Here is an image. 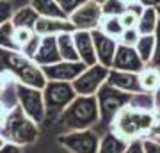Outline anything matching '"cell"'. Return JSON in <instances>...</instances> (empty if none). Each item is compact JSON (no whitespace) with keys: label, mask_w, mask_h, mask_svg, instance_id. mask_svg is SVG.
Returning a JSON list of instances; mask_svg holds the SVG:
<instances>
[{"label":"cell","mask_w":160,"mask_h":153,"mask_svg":"<svg viewBox=\"0 0 160 153\" xmlns=\"http://www.w3.org/2000/svg\"><path fill=\"white\" fill-rule=\"evenodd\" d=\"M142 146H144V153H160V141L158 139H144Z\"/></svg>","instance_id":"obj_34"},{"label":"cell","mask_w":160,"mask_h":153,"mask_svg":"<svg viewBox=\"0 0 160 153\" xmlns=\"http://www.w3.org/2000/svg\"><path fill=\"white\" fill-rule=\"evenodd\" d=\"M137 75H139V84H141V89L142 91L155 93V91L160 87V73L153 68V66L146 64Z\"/></svg>","instance_id":"obj_23"},{"label":"cell","mask_w":160,"mask_h":153,"mask_svg":"<svg viewBox=\"0 0 160 153\" xmlns=\"http://www.w3.org/2000/svg\"><path fill=\"white\" fill-rule=\"evenodd\" d=\"M34 30L39 36H59L62 32H73L75 27L68 18H45L39 16Z\"/></svg>","instance_id":"obj_17"},{"label":"cell","mask_w":160,"mask_h":153,"mask_svg":"<svg viewBox=\"0 0 160 153\" xmlns=\"http://www.w3.org/2000/svg\"><path fill=\"white\" fill-rule=\"evenodd\" d=\"M84 69H86V64L82 61H59L50 66H43V73H45L46 80L73 82Z\"/></svg>","instance_id":"obj_12"},{"label":"cell","mask_w":160,"mask_h":153,"mask_svg":"<svg viewBox=\"0 0 160 153\" xmlns=\"http://www.w3.org/2000/svg\"><path fill=\"white\" fill-rule=\"evenodd\" d=\"M36 36L34 28H23V27H14V45L18 52H22L25 46L29 45V41Z\"/></svg>","instance_id":"obj_29"},{"label":"cell","mask_w":160,"mask_h":153,"mask_svg":"<svg viewBox=\"0 0 160 153\" xmlns=\"http://www.w3.org/2000/svg\"><path fill=\"white\" fill-rule=\"evenodd\" d=\"M119 20H121V23H123V27H125V28H132V27H137L139 16L133 11H130V9L126 7V11L119 16Z\"/></svg>","instance_id":"obj_32"},{"label":"cell","mask_w":160,"mask_h":153,"mask_svg":"<svg viewBox=\"0 0 160 153\" xmlns=\"http://www.w3.org/2000/svg\"><path fill=\"white\" fill-rule=\"evenodd\" d=\"M144 66L146 64L139 57L135 46H126V45H121V43L118 45V50H116L114 61H112L110 68L121 69V71H130V73H139Z\"/></svg>","instance_id":"obj_13"},{"label":"cell","mask_w":160,"mask_h":153,"mask_svg":"<svg viewBox=\"0 0 160 153\" xmlns=\"http://www.w3.org/2000/svg\"><path fill=\"white\" fill-rule=\"evenodd\" d=\"M128 105L139 109V110L155 112V93H148V91H139V93H133Z\"/></svg>","instance_id":"obj_24"},{"label":"cell","mask_w":160,"mask_h":153,"mask_svg":"<svg viewBox=\"0 0 160 153\" xmlns=\"http://www.w3.org/2000/svg\"><path fill=\"white\" fill-rule=\"evenodd\" d=\"M125 153H144L142 141H141V139H137V141H130V142H128V148H126Z\"/></svg>","instance_id":"obj_35"},{"label":"cell","mask_w":160,"mask_h":153,"mask_svg":"<svg viewBox=\"0 0 160 153\" xmlns=\"http://www.w3.org/2000/svg\"><path fill=\"white\" fill-rule=\"evenodd\" d=\"M32 61L36 64H39L41 68L62 61L61 54H59V46H57V36H41L39 46H38Z\"/></svg>","instance_id":"obj_14"},{"label":"cell","mask_w":160,"mask_h":153,"mask_svg":"<svg viewBox=\"0 0 160 153\" xmlns=\"http://www.w3.org/2000/svg\"><path fill=\"white\" fill-rule=\"evenodd\" d=\"M0 134L4 135L7 142H14L18 146H27L39 137V125L34 123L23 112L20 105H16L9 110Z\"/></svg>","instance_id":"obj_4"},{"label":"cell","mask_w":160,"mask_h":153,"mask_svg":"<svg viewBox=\"0 0 160 153\" xmlns=\"http://www.w3.org/2000/svg\"><path fill=\"white\" fill-rule=\"evenodd\" d=\"M16 98H18L20 109H22L34 123L41 125L46 119L45 98H43V91L41 89L30 87V85H23V84H18L16 82Z\"/></svg>","instance_id":"obj_7"},{"label":"cell","mask_w":160,"mask_h":153,"mask_svg":"<svg viewBox=\"0 0 160 153\" xmlns=\"http://www.w3.org/2000/svg\"><path fill=\"white\" fill-rule=\"evenodd\" d=\"M141 4L144 7H157L160 6V0H141Z\"/></svg>","instance_id":"obj_40"},{"label":"cell","mask_w":160,"mask_h":153,"mask_svg":"<svg viewBox=\"0 0 160 153\" xmlns=\"http://www.w3.org/2000/svg\"><path fill=\"white\" fill-rule=\"evenodd\" d=\"M9 110H11V109H7L6 105L0 103V130H2V126L6 123V118H7V114H9Z\"/></svg>","instance_id":"obj_39"},{"label":"cell","mask_w":160,"mask_h":153,"mask_svg":"<svg viewBox=\"0 0 160 153\" xmlns=\"http://www.w3.org/2000/svg\"><path fill=\"white\" fill-rule=\"evenodd\" d=\"M55 2L61 6V9H62L66 14H69V13L75 11V9L80 6V4H84L86 0H55Z\"/></svg>","instance_id":"obj_33"},{"label":"cell","mask_w":160,"mask_h":153,"mask_svg":"<svg viewBox=\"0 0 160 153\" xmlns=\"http://www.w3.org/2000/svg\"><path fill=\"white\" fill-rule=\"evenodd\" d=\"M0 69L7 71L18 84L38 87V89H43L46 84L43 68L18 50L0 48Z\"/></svg>","instance_id":"obj_2"},{"label":"cell","mask_w":160,"mask_h":153,"mask_svg":"<svg viewBox=\"0 0 160 153\" xmlns=\"http://www.w3.org/2000/svg\"><path fill=\"white\" fill-rule=\"evenodd\" d=\"M57 46H59V54H61L62 61H80L77 46H75L73 32H62V34H59Z\"/></svg>","instance_id":"obj_22"},{"label":"cell","mask_w":160,"mask_h":153,"mask_svg":"<svg viewBox=\"0 0 160 153\" xmlns=\"http://www.w3.org/2000/svg\"><path fill=\"white\" fill-rule=\"evenodd\" d=\"M38 20H39V14L36 13V9L30 4L20 7V9H14L11 16L12 25L14 27H23V28H34Z\"/></svg>","instance_id":"obj_19"},{"label":"cell","mask_w":160,"mask_h":153,"mask_svg":"<svg viewBox=\"0 0 160 153\" xmlns=\"http://www.w3.org/2000/svg\"><path fill=\"white\" fill-rule=\"evenodd\" d=\"M73 39L80 61L86 66L96 64V54H94V43H92L91 32L89 30H73Z\"/></svg>","instance_id":"obj_16"},{"label":"cell","mask_w":160,"mask_h":153,"mask_svg":"<svg viewBox=\"0 0 160 153\" xmlns=\"http://www.w3.org/2000/svg\"><path fill=\"white\" fill-rule=\"evenodd\" d=\"M151 61H160V22H158L157 30H155V54H153V59Z\"/></svg>","instance_id":"obj_36"},{"label":"cell","mask_w":160,"mask_h":153,"mask_svg":"<svg viewBox=\"0 0 160 153\" xmlns=\"http://www.w3.org/2000/svg\"><path fill=\"white\" fill-rule=\"evenodd\" d=\"M126 6H132V4H137V2H141V0H123Z\"/></svg>","instance_id":"obj_41"},{"label":"cell","mask_w":160,"mask_h":153,"mask_svg":"<svg viewBox=\"0 0 160 153\" xmlns=\"http://www.w3.org/2000/svg\"><path fill=\"white\" fill-rule=\"evenodd\" d=\"M0 153H23V146H18L14 142H6L0 150Z\"/></svg>","instance_id":"obj_37"},{"label":"cell","mask_w":160,"mask_h":153,"mask_svg":"<svg viewBox=\"0 0 160 153\" xmlns=\"http://www.w3.org/2000/svg\"><path fill=\"white\" fill-rule=\"evenodd\" d=\"M98 102V109H100V123L96 126H100L102 130H109L112 121H114L116 114L119 112L123 107H126L130 103L132 93H125L112 87L110 84H105L98 89V93L94 94Z\"/></svg>","instance_id":"obj_5"},{"label":"cell","mask_w":160,"mask_h":153,"mask_svg":"<svg viewBox=\"0 0 160 153\" xmlns=\"http://www.w3.org/2000/svg\"><path fill=\"white\" fill-rule=\"evenodd\" d=\"M155 9H157V14H158V20H160V6H157Z\"/></svg>","instance_id":"obj_43"},{"label":"cell","mask_w":160,"mask_h":153,"mask_svg":"<svg viewBox=\"0 0 160 153\" xmlns=\"http://www.w3.org/2000/svg\"><path fill=\"white\" fill-rule=\"evenodd\" d=\"M68 20L75 27V30H94L100 28V23L103 20L102 4L96 0H86L84 4H80L75 11L68 14Z\"/></svg>","instance_id":"obj_10"},{"label":"cell","mask_w":160,"mask_h":153,"mask_svg":"<svg viewBox=\"0 0 160 153\" xmlns=\"http://www.w3.org/2000/svg\"><path fill=\"white\" fill-rule=\"evenodd\" d=\"M158 141H160V137H158Z\"/></svg>","instance_id":"obj_45"},{"label":"cell","mask_w":160,"mask_h":153,"mask_svg":"<svg viewBox=\"0 0 160 153\" xmlns=\"http://www.w3.org/2000/svg\"><path fill=\"white\" fill-rule=\"evenodd\" d=\"M139 38H141V34H139L137 27L125 28L123 34H121V38H119V43L121 45H126V46H135L137 41H139Z\"/></svg>","instance_id":"obj_30"},{"label":"cell","mask_w":160,"mask_h":153,"mask_svg":"<svg viewBox=\"0 0 160 153\" xmlns=\"http://www.w3.org/2000/svg\"><path fill=\"white\" fill-rule=\"evenodd\" d=\"M57 142L71 153H98L100 134L96 128L62 132L57 137Z\"/></svg>","instance_id":"obj_8"},{"label":"cell","mask_w":160,"mask_h":153,"mask_svg":"<svg viewBox=\"0 0 160 153\" xmlns=\"http://www.w3.org/2000/svg\"><path fill=\"white\" fill-rule=\"evenodd\" d=\"M158 14L155 7H144L142 14L139 16L137 22V30L141 36H148V34H155V30L158 27Z\"/></svg>","instance_id":"obj_20"},{"label":"cell","mask_w":160,"mask_h":153,"mask_svg":"<svg viewBox=\"0 0 160 153\" xmlns=\"http://www.w3.org/2000/svg\"><path fill=\"white\" fill-rule=\"evenodd\" d=\"M119 135L125 141H144V139H158L160 128L157 121V114L148 110H139V109L126 105L116 114L114 121L109 128Z\"/></svg>","instance_id":"obj_1"},{"label":"cell","mask_w":160,"mask_h":153,"mask_svg":"<svg viewBox=\"0 0 160 153\" xmlns=\"http://www.w3.org/2000/svg\"><path fill=\"white\" fill-rule=\"evenodd\" d=\"M155 114H157V121H158L160 128V87L155 91Z\"/></svg>","instance_id":"obj_38"},{"label":"cell","mask_w":160,"mask_h":153,"mask_svg":"<svg viewBox=\"0 0 160 153\" xmlns=\"http://www.w3.org/2000/svg\"><path fill=\"white\" fill-rule=\"evenodd\" d=\"M43 98H45L46 118L57 119V116L75 100L77 91L73 89L71 82H59V80H46L43 87Z\"/></svg>","instance_id":"obj_6"},{"label":"cell","mask_w":160,"mask_h":153,"mask_svg":"<svg viewBox=\"0 0 160 153\" xmlns=\"http://www.w3.org/2000/svg\"><path fill=\"white\" fill-rule=\"evenodd\" d=\"M135 50H137L139 57L144 61V64H148L153 59V54H155V34L141 36L137 45H135Z\"/></svg>","instance_id":"obj_25"},{"label":"cell","mask_w":160,"mask_h":153,"mask_svg":"<svg viewBox=\"0 0 160 153\" xmlns=\"http://www.w3.org/2000/svg\"><path fill=\"white\" fill-rule=\"evenodd\" d=\"M92 36V43H94V54H96V63L105 66V68H110L112 66V61H114L116 50H118V45L119 41L107 36L105 32H102L100 28H94L91 30Z\"/></svg>","instance_id":"obj_11"},{"label":"cell","mask_w":160,"mask_h":153,"mask_svg":"<svg viewBox=\"0 0 160 153\" xmlns=\"http://www.w3.org/2000/svg\"><path fill=\"white\" fill-rule=\"evenodd\" d=\"M12 13H14V7H12L11 0H0V25L9 22Z\"/></svg>","instance_id":"obj_31"},{"label":"cell","mask_w":160,"mask_h":153,"mask_svg":"<svg viewBox=\"0 0 160 153\" xmlns=\"http://www.w3.org/2000/svg\"><path fill=\"white\" fill-rule=\"evenodd\" d=\"M30 6L36 9L39 16L45 18H68L55 0H30Z\"/></svg>","instance_id":"obj_21"},{"label":"cell","mask_w":160,"mask_h":153,"mask_svg":"<svg viewBox=\"0 0 160 153\" xmlns=\"http://www.w3.org/2000/svg\"><path fill=\"white\" fill-rule=\"evenodd\" d=\"M6 139H4V135H2V134H0V150H2V146H4V144H6Z\"/></svg>","instance_id":"obj_42"},{"label":"cell","mask_w":160,"mask_h":153,"mask_svg":"<svg viewBox=\"0 0 160 153\" xmlns=\"http://www.w3.org/2000/svg\"><path fill=\"white\" fill-rule=\"evenodd\" d=\"M102 11L103 16H121L126 11V4L123 0H103Z\"/></svg>","instance_id":"obj_28"},{"label":"cell","mask_w":160,"mask_h":153,"mask_svg":"<svg viewBox=\"0 0 160 153\" xmlns=\"http://www.w3.org/2000/svg\"><path fill=\"white\" fill-rule=\"evenodd\" d=\"M109 69L102 64H92V66H86V69L71 82L73 89L77 91V94L82 96H94L98 93V89L107 82L109 77Z\"/></svg>","instance_id":"obj_9"},{"label":"cell","mask_w":160,"mask_h":153,"mask_svg":"<svg viewBox=\"0 0 160 153\" xmlns=\"http://www.w3.org/2000/svg\"><path fill=\"white\" fill-rule=\"evenodd\" d=\"M96 2H100V4H102V2H103V0H96Z\"/></svg>","instance_id":"obj_44"},{"label":"cell","mask_w":160,"mask_h":153,"mask_svg":"<svg viewBox=\"0 0 160 153\" xmlns=\"http://www.w3.org/2000/svg\"><path fill=\"white\" fill-rule=\"evenodd\" d=\"M107 84H110L112 87L125 93H139L141 84H139V75L137 73H130V71H121V69H109V77H107Z\"/></svg>","instance_id":"obj_15"},{"label":"cell","mask_w":160,"mask_h":153,"mask_svg":"<svg viewBox=\"0 0 160 153\" xmlns=\"http://www.w3.org/2000/svg\"><path fill=\"white\" fill-rule=\"evenodd\" d=\"M126 148H128V141L121 139L114 132L107 130L103 132V135H100L98 153H125Z\"/></svg>","instance_id":"obj_18"},{"label":"cell","mask_w":160,"mask_h":153,"mask_svg":"<svg viewBox=\"0 0 160 153\" xmlns=\"http://www.w3.org/2000/svg\"><path fill=\"white\" fill-rule=\"evenodd\" d=\"M100 30L110 38H114V39H119L125 27H123L119 16H103L102 23H100Z\"/></svg>","instance_id":"obj_26"},{"label":"cell","mask_w":160,"mask_h":153,"mask_svg":"<svg viewBox=\"0 0 160 153\" xmlns=\"http://www.w3.org/2000/svg\"><path fill=\"white\" fill-rule=\"evenodd\" d=\"M100 123V109L96 96L77 94L75 100L57 116V125L64 132L94 128Z\"/></svg>","instance_id":"obj_3"},{"label":"cell","mask_w":160,"mask_h":153,"mask_svg":"<svg viewBox=\"0 0 160 153\" xmlns=\"http://www.w3.org/2000/svg\"><path fill=\"white\" fill-rule=\"evenodd\" d=\"M0 48L18 50L16 45H14V25H12L11 20L0 25Z\"/></svg>","instance_id":"obj_27"}]
</instances>
